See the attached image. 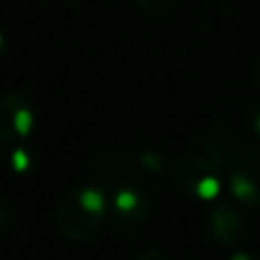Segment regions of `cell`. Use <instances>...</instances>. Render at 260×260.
I'll return each mask as SVG.
<instances>
[{
	"label": "cell",
	"mask_w": 260,
	"mask_h": 260,
	"mask_svg": "<svg viewBox=\"0 0 260 260\" xmlns=\"http://www.w3.org/2000/svg\"><path fill=\"white\" fill-rule=\"evenodd\" d=\"M228 191L238 203L260 207V154H248L230 169Z\"/></svg>",
	"instance_id": "cell-5"
},
{
	"label": "cell",
	"mask_w": 260,
	"mask_h": 260,
	"mask_svg": "<svg viewBox=\"0 0 260 260\" xmlns=\"http://www.w3.org/2000/svg\"><path fill=\"white\" fill-rule=\"evenodd\" d=\"M230 260H254V258L248 252H244V250H234L232 256H230Z\"/></svg>",
	"instance_id": "cell-10"
},
{
	"label": "cell",
	"mask_w": 260,
	"mask_h": 260,
	"mask_svg": "<svg viewBox=\"0 0 260 260\" xmlns=\"http://www.w3.org/2000/svg\"><path fill=\"white\" fill-rule=\"evenodd\" d=\"M4 228H6V205H4V201L0 197V236H2Z\"/></svg>",
	"instance_id": "cell-11"
},
{
	"label": "cell",
	"mask_w": 260,
	"mask_h": 260,
	"mask_svg": "<svg viewBox=\"0 0 260 260\" xmlns=\"http://www.w3.org/2000/svg\"><path fill=\"white\" fill-rule=\"evenodd\" d=\"M175 179L183 191H187L189 195H193L199 201L215 203V199L221 191L217 167L209 158H205L203 154L183 156L177 162Z\"/></svg>",
	"instance_id": "cell-2"
},
{
	"label": "cell",
	"mask_w": 260,
	"mask_h": 260,
	"mask_svg": "<svg viewBox=\"0 0 260 260\" xmlns=\"http://www.w3.org/2000/svg\"><path fill=\"white\" fill-rule=\"evenodd\" d=\"M138 260H167V256L160 250H148V252H142Z\"/></svg>",
	"instance_id": "cell-9"
},
{
	"label": "cell",
	"mask_w": 260,
	"mask_h": 260,
	"mask_svg": "<svg viewBox=\"0 0 260 260\" xmlns=\"http://www.w3.org/2000/svg\"><path fill=\"white\" fill-rule=\"evenodd\" d=\"M209 230L213 232V238L217 242L234 244L240 240L242 234L240 215L228 203H215L209 211Z\"/></svg>",
	"instance_id": "cell-6"
},
{
	"label": "cell",
	"mask_w": 260,
	"mask_h": 260,
	"mask_svg": "<svg viewBox=\"0 0 260 260\" xmlns=\"http://www.w3.org/2000/svg\"><path fill=\"white\" fill-rule=\"evenodd\" d=\"M6 49H8V45H6V37H4V32L0 30V59L4 57V53H6Z\"/></svg>",
	"instance_id": "cell-13"
},
{
	"label": "cell",
	"mask_w": 260,
	"mask_h": 260,
	"mask_svg": "<svg viewBox=\"0 0 260 260\" xmlns=\"http://www.w3.org/2000/svg\"><path fill=\"white\" fill-rule=\"evenodd\" d=\"M35 110L18 91H6L0 95V140L18 146L24 144L35 130Z\"/></svg>",
	"instance_id": "cell-3"
},
{
	"label": "cell",
	"mask_w": 260,
	"mask_h": 260,
	"mask_svg": "<svg viewBox=\"0 0 260 260\" xmlns=\"http://www.w3.org/2000/svg\"><path fill=\"white\" fill-rule=\"evenodd\" d=\"M148 209H150V197L138 185L120 183L108 195V217H112L116 225L140 223L146 219Z\"/></svg>",
	"instance_id": "cell-4"
},
{
	"label": "cell",
	"mask_w": 260,
	"mask_h": 260,
	"mask_svg": "<svg viewBox=\"0 0 260 260\" xmlns=\"http://www.w3.org/2000/svg\"><path fill=\"white\" fill-rule=\"evenodd\" d=\"M108 219V195L95 185L69 189L55 211L57 230L67 240H89Z\"/></svg>",
	"instance_id": "cell-1"
},
{
	"label": "cell",
	"mask_w": 260,
	"mask_h": 260,
	"mask_svg": "<svg viewBox=\"0 0 260 260\" xmlns=\"http://www.w3.org/2000/svg\"><path fill=\"white\" fill-rule=\"evenodd\" d=\"M252 124H254V132L260 136V108L256 110V114H254V122H252Z\"/></svg>",
	"instance_id": "cell-12"
},
{
	"label": "cell",
	"mask_w": 260,
	"mask_h": 260,
	"mask_svg": "<svg viewBox=\"0 0 260 260\" xmlns=\"http://www.w3.org/2000/svg\"><path fill=\"white\" fill-rule=\"evenodd\" d=\"M8 162H10V169H12L16 175H26V173H30L32 167H35V160H32L30 150H26L22 144L14 146V150L10 152Z\"/></svg>",
	"instance_id": "cell-7"
},
{
	"label": "cell",
	"mask_w": 260,
	"mask_h": 260,
	"mask_svg": "<svg viewBox=\"0 0 260 260\" xmlns=\"http://www.w3.org/2000/svg\"><path fill=\"white\" fill-rule=\"evenodd\" d=\"M138 8L148 10V12H165L167 8H171L173 0H132Z\"/></svg>",
	"instance_id": "cell-8"
},
{
	"label": "cell",
	"mask_w": 260,
	"mask_h": 260,
	"mask_svg": "<svg viewBox=\"0 0 260 260\" xmlns=\"http://www.w3.org/2000/svg\"><path fill=\"white\" fill-rule=\"evenodd\" d=\"M258 79H260V73H258Z\"/></svg>",
	"instance_id": "cell-14"
}]
</instances>
